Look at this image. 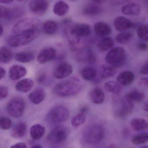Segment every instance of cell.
<instances>
[{
    "label": "cell",
    "instance_id": "50",
    "mask_svg": "<svg viewBox=\"0 0 148 148\" xmlns=\"http://www.w3.org/2000/svg\"><path fill=\"white\" fill-rule=\"evenodd\" d=\"M91 2L99 5L103 4L105 2H106V1H103V0H99V1H91Z\"/></svg>",
    "mask_w": 148,
    "mask_h": 148
},
{
    "label": "cell",
    "instance_id": "29",
    "mask_svg": "<svg viewBox=\"0 0 148 148\" xmlns=\"http://www.w3.org/2000/svg\"><path fill=\"white\" fill-rule=\"evenodd\" d=\"M115 43L114 40L110 37L103 38L98 43L97 48L101 52L106 51L112 50L114 47Z\"/></svg>",
    "mask_w": 148,
    "mask_h": 148
},
{
    "label": "cell",
    "instance_id": "4",
    "mask_svg": "<svg viewBox=\"0 0 148 148\" xmlns=\"http://www.w3.org/2000/svg\"><path fill=\"white\" fill-rule=\"evenodd\" d=\"M126 54L124 49L116 47L111 50L106 56L107 63L114 67H119L124 64Z\"/></svg>",
    "mask_w": 148,
    "mask_h": 148
},
{
    "label": "cell",
    "instance_id": "27",
    "mask_svg": "<svg viewBox=\"0 0 148 148\" xmlns=\"http://www.w3.org/2000/svg\"><path fill=\"white\" fill-rule=\"evenodd\" d=\"M58 28L57 22L53 20L45 21L42 25V31L45 34L52 35L56 33Z\"/></svg>",
    "mask_w": 148,
    "mask_h": 148
},
{
    "label": "cell",
    "instance_id": "26",
    "mask_svg": "<svg viewBox=\"0 0 148 148\" xmlns=\"http://www.w3.org/2000/svg\"><path fill=\"white\" fill-rule=\"evenodd\" d=\"M34 53L31 51H22L17 53L15 59L18 62L22 63H29L34 59Z\"/></svg>",
    "mask_w": 148,
    "mask_h": 148
},
{
    "label": "cell",
    "instance_id": "54",
    "mask_svg": "<svg viewBox=\"0 0 148 148\" xmlns=\"http://www.w3.org/2000/svg\"><path fill=\"white\" fill-rule=\"evenodd\" d=\"M31 148H43V147L40 145H35L32 146Z\"/></svg>",
    "mask_w": 148,
    "mask_h": 148
},
{
    "label": "cell",
    "instance_id": "36",
    "mask_svg": "<svg viewBox=\"0 0 148 148\" xmlns=\"http://www.w3.org/2000/svg\"><path fill=\"white\" fill-rule=\"evenodd\" d=\"M126 96L133 102H140L145 97L144 93L137 89L132 90L126 94Z\"/></svg>",
    "mask_w": 148,
    "mask_h": 148
},
{
    "label": "cell",
    "instance_id": "8",
    "mask_svg": "<svg viewBox=\"0 0 148 148\" xmlns=\"http://www.w3.org/2000/svg\"><path fill=\"white\" fill-rule=\"evenodd\" d=\"M68 28L67 36H71L80 39L83 37H87L90 35L91 29L90 25L86 23H77L70 26Z\"/></svg>",
    "mask_w": 148,
    "mask_h": 148
},
{
    "label": "cell",
    "instance_id": "41",
    "mask_svg": "<svg viewBox=\"0 0 148 148\" xmlns=\"http://www.w3.org/2000/svg\"><path fill=\"white\" fill-rule=\"evenodd\" d=\"M12 121L7 116H1L0 119V127L3 130H8L12 126Z\"/></svg>",
    "mask_w": 148,
    "mask_h": 148
},
{
    "label": "cell",
    "instance_id": "43",
    "mask_svg": "<svg viewBox=\"0 0 148 148\" xmlns=\"http://www.w3.org/2000/svg\"><path fill=\"white\" fill-rule=\"evenodd\" d=\"M140 73L143 75H148V61L142 66L140 69Z\"/></svg>",
    "mask_w": 148,
    "mask_h": 148
},
{
    "label": "cell",
    "instance_id": "51",
    "mask_svg": "<svg viewBox=\"0 0 148 148\" xmlns=\"http://www.w3.org/2000/svg\"><path fill=\"white\" fill-rule=\"evenodd\" d=\"M143 109L145 111L148 112V100L145 102L143 106Z\"/></svg>",
    "mask_w": 148,
    "mask_h": 148
},
{
    "label": "cell",
    "instance_id": "1",
    "mask_svg": "<svg viewBox=\"0 0 148 148\" xmlns=\"http://www.w3.org/2000/svg\"><path fill=\"white\" fill-rule=\"evenodd\" d=\"M82 86L80 81L77 78H72L58 83L53 86V93L61 97H71L78 94Z\"/></svg>",
    "mask_w": 148,
    "mask_h": 148
},
{
    "label": "cell",
    "instance_id": "25",
    "mask_svg": "<svg viewBox=\"0 0 148 148\" xmlns=\"http://www.w3.org/2000/svg\"><path fill=\"white\" fill-rule=\"evenodd\" d=\"M69 10V6L63 1H57L53 6V12L54 14L60 17L66 14Z\"/></svg>",
    "mask_w": 148,
    "mask_h": 148
},
{
    "label": "cell",
    "instance_id": "47",
    "mask_svg": "<svg viewBox=\"0 0 148 148\" xmlns=\"http://www.w3.org/2000/svg\"><path fill=\"white\" fill-rule=\"evenodd\" d=\"M46 79V76L45 74H41L37 78V81L40 84L44 83Z\"/></svg>",
    "mask_w": 148,
    "mask_h": 148
},
{
    "label": "cell",
    "instance_id": "31",
    "mask_svg": "<svg viewBox=\"0 0 148 148\" xmlns=\"http://www.w3.org/2000/svg\"><path fill=\"white\" fill-rule=\"evenodd\" d=\"M130 125L134 130L139 131L148 129V122L144 119L136 118L132 119Z\"/></svg>",
    "mask_w": 148,
    "mask_h": 148
},
{
    "label": "cell",
    "instance_id": "46",
    "mask_svg": "<svg viewBox=\"0 0 148 148\" xmlns=\"http://www.w3.org/2000/svg\"><path fill=\"white\" fill-rule=\"evenodd\" d=\"M10 148H27V147L25 143H19L13 145Z\"/></svg>",
    "mask_w": 148,
    "mask_h": 148
},
{
    "label": "cell",
    "instance_id": "21",
    "mask_svg": "<svg viewBox=\"0 0 148 148\" xmlns=\"http://www.w3.org/2000/svg\"><path fill=\"white\" fill-rule=\"evenodd\" d=\"M34 86V82L32 79L26 78L18 82L15 85L16 90L23 93L28 92L32 89Z\"/></svg>",
    "mask_w": 148,
    "mask_h": 148
},
{
    "label": "cell",
    "instance_id": "37",
    "mask_svg": "<svg viewBox=\"0 0 148 148\" xmlns=\"http://www.w3.org/2000/svg\"><path fill=\"white\" fill-rule=\"evenodd\" d=\"M133 34L130 32H124L119 34L116 37V41L119 44H126L133 37Z\"/></svg>",
    "mask_w": 148,
    "mask_h": 148
},
{
    "label": "cell",
    "instance_id": "49",
    "mask_svg": "<svg viewBox=\"0 0 148 148\" xmlns=\"http://www.w3.org/2000/svg\"><path fill=\"white\" fill-rule=\"evenodd\" d=\"M13 1L12 0H1L0 3L1 4H6V5H9L11 4L13 2Z\"/></svg>",
    "mask_w": 148,
    "mask_h": 148
},
{
    "label": "cell",
    "instance_id": "3",
    "mask_svg": "<svg viewBox=\"0 0 148 148\" xmlns=\"http://www.w3.org/2000/svg\"><path fill=\"white\" fill-rule=\"evenodd\" d=\"M104 136V129L103 126L99 124H93L87 126L84 130L82 138L86 143L95 145L103 140Z\"/></svg>",
    "mask_w": 148,
    "mask_h": 148
},
{
    "label": "cell",
    "instance_id": "48",
    "mask_svg": "<svg viewBox=\"0 0 148 148\" xmlns=\"http://www.w3.org/2000/svg\"><path fill=\"white\" fill-rule=\"evenodd\" d=\"M0 69H1V79L5 77L6 72L5 68H3L2 66H1Z\"/></svg>",
    "mask_w": 148,
    "mask_h": 148
},
{
    "label": "cell",
    "instance_id": "7",
    "mask_svg": "<svg viewBox=\"0 0 148 148\" xmlns=\"http://www.w3.org/2000/svg\"><path fill=\"white\" fill-rule=\"evenodd\" d=\"M25 104L21 98H13L10 100L7 106V111L10 116L14 118L20 117L24 113Z\"/></svg>",
    "mask_w": 148,
    "mask_h": 148
},
{
    "label": "cell",
    "instance_id": "40",
    "mask_svg": "<svg viewBox=\"0 0 148 148\" xmlns=\"http://www.w3.org/2000/svg\"><path fill=\"white\" fill-rule=\"evenodd\" d=\"M138 38L145 41H148V25H142L139 26L137 30Z\"/></svg>",
    "mask_w": 148,
    "mask_h": 148
},
{
    "label": "cell",
    "instance_id": "10",
    "mask_svg": "<svg viewBox=\"0 0 148 148\" xmlns=\"http://www.w3.org/2000/svg\"><path fill=\"white\" fill-rule=\"evenodd\" d=\"M23 14V10L19 7L8 8L1 6L0 7L1 18L8 21L16 19Z\"/></svg>",
    "mask_w": 148,
    "mask_h": 148
},
{
    "label": "cell",
    "instance_id": "57",
    "mask_svg": "<svg viewBox=\"0 0 148 148\" xmlns=\"http://www.w3.org/2000/svg\"><path fill=\"white\" fill-rule=\"evenodd\" d=\"M59 148V147H56V146H54V147H52V148Z\"/></svg>",
    "mask_w": 148,
    "mask_h": 148
},
{
    "label": "cell",
    "instance_id": "34",
    "mask_svg": "<svg viewBox=\"0 0 148 148\" xmlns=\"http://www.w3.org/2000/svg\"><path fill=\"white\" fill-rule=\"evenodd\" d=\"M12 58V53L11 50L6 47H2L0 50V60L2 64H8L11 61Z\"/></svg>",
    "mask_w": 148,
    "mask_h": 148
},
{
    "label": "cell",
    "instance_id": "38",
    "mask_svg": "<svg viewBox=\"0 0 148 148\" xmlns=\"http://www.w3.org/2000/svg\"><path fill=\"white\" fill-rule=\"evenodd\" d=\"M131 142L133 144H143L148 142V133L146 132L135 135L132 137Z\"/></svg>",
    "mask_w": 148,
    "mask_h": 148
},
{
    "label": "cell",
    "instance_id": "18",
    "mask_svg": "<svg viewBox=\"0 0 148 148\" xmlns=\"http://www.w3.org/2000/svg\"><path fill=\"white\" fill-rule=\"evenodd\" d=\"M135 77L131 71H126L120 73L117 77V81L121 86H127L132 84Z\"/></svg>",
    "mask_w": 148,
    "mask_h": 148
},
{
    "label": "cell",
    "instance_id": "11",
    "mask_svg": "<svg viewBox=\"0 0 148 148\" xmlns=\"http://www.w3.org/2000/svg\"><path fill=\"white\" fill-rule=\"evenodd\" d=\"M49 2L46 0H34L29 3V8L32 13L42 16L46 13L49 8Z\"/></svg>",
    "mask_w": 148,
    "mask_h": 148
},
{
    "label": "cell",
    "instance_id": "5",
    "mask_svg": "<svg viewBox=\"0 0 148 148\" xmlns=\"http://www.w3.org/2000/svg\"><path fill=\"white\" fill-rule=\"evenodd\" d=\"M40 21L36 18L27 17L17 21L12 27V32L13 34L20 33L32 29L38 28Z\"/></svg>",
    "mask_w": 148,
    "mask_h": 148
},
{
    "label": "cell",
    "instance_id": "39",
    "mask_svg": "<svg viewBox=\"0 0 148 148\" xmlns=\"http://www.w3.org/2000/svg\"><path fill=\"white\" fill-rule=\"evenodd\" d=\"M86 121V116L85 113L80 112L74 116L71 120V123L74 127H78L83 124Z\"/></svg>",
    "mask_w": 148,
    "mask_h": 148
},
{
    "label": "cell",
    "instance_id": "24",
    "mask_svg": "<svg viewBox=\"0 0 148 148\" xmlns=\"http://www.w3.org/2000/svg\"><path fill=\"white\" fill-rule=\"evenodd\" d=\"M30 132L31 137L33 139L39 140L44 136L45 132V129L43 125L37 124L31 127Z\"/></svg>",
    "mask_w": 148,
    "mask_h": 148
},
{
    "label": "cell",
    "instance_id": "28",
    "mask_svg": "<svg viewBox=\"0 0 148 148\" xmlns=\"http://www.w3.org/2000/svg\"><path fill=\"white\" fill-rule=\"evenodd\" d=\"M90 98L92 103L97 104L102 103L105 98L103 91L100 88H96L91 91Z\"/></svg>",
    "mask_w": 148,
    "mask_h": 148
},
{
    "label": "cell",
    "instance_id": "52",
    "mask_svg": "<svg viewBox=\"0 0 148 148\" xmlns=\"http://www.w3.org/2000/svg\"><path fill=\"white\" fill-rule=\"evenodd\" d=\"M87 110H88V108L87 107H83L80 110V112H82V113L85 114L86 112L87 111Z\"/></svg>",
    "mask_w": 148,
    "mask_h": 148
},
{
    "label": "cell",
    "instance_id": "30",
    "mask_svg": "<svg viewBox=\"0 0 148 148\" xmlns=\"http://www.w3.org/2000/svg\"><path fill=\"white\" fill-rule=\"evenodd\" d=\"M80 74L83 79L86 81H91L95 79L97 72L93 67L86 66L80 71Z\"/></svg>",
    "mask_w": 148,
    "mask_h": 148
},
{
    "label": "cell",
    "instance_id": "58",
    "mask_svg": "<svg viewBox=\"0 0 148 148\" xmlns=\"http://www.w3.org/2000/svg\"></svg>",
    "mask_w": 148,
    "mask_h": 148
},
{
    "label": "cell",
    "instance_id": "13",
    "mask_svg": "<svg viewBox=\"0 0 148 148\" xmlns=\"http://www.w3.org/2000/svg\"><path fill=\"white\" fill-rule=\"evenodd\" d=\"M76 58L77 60L84 63L92 64L96 61V56L90 47L81 48L78 50Z\"/></svg>",
    "mask_w": 148,
    "mask_h": 148
},
{
    "label": "cell",
    "instance_id": "45",
    "mask_svg": "<svg viewBox=\"0 0 148 148\" xmlns=\"http://www.w3.org/2000/svg\"><path fill=\"white\" fill-rule=\"evenodd\" d=\"M138 48L142 51H146L148 49V45L145 43H140L138 45Z\"/></svg>",
    "mask_w": 148,
    "mask_h": 148
},
{
    "label": "cell",
    "instance_id": "20",
    "mask_svg": "<svg viewBox=\"0 0 148 148\" xmlns=\"http://www.w3.org/2000/svg\"><path fill=\"white\" fill-rule=\"evenodd\" d=\"M121 12L123 14L130 16H136L140 14L141 8L138 4L130 2L122 7Z\"/></svg>",
    "mask_w": 148,
    "mask_h": 148
},
{
    "label": "cell",
    "instance_id": "6",
    "mask_svg": "<svg viewBox=\"0 0 148 148\" xmlns=\"http://www.w3.org/2000/svg\"><path fill=\"white\" fill-rule=\"evenodd\" d=\"M70 115L69 110L63 105L53 106L48 112L47 118L48 122L53 123H62L66 121Z\"/></svg>",
    "mask_w": 148,
    "mask_h": 148
},
{
    "label": "cell",
    "instance_id": "23",
    "mask_svg": "<svg viewBox=\"0 0 148 148\" xmlns=\"http://www.w3.org/2000/svg\"><path fill=\"white\" fill-rule=\"evenodd\" d=\"M45 92L42 88H38L34 90L28 95L30 101L35 104H38L43 102L45 98Z\"/></svg>",
    "mask_w": 148,
    "mask_h": 148
},
{
    "label": "cell",
    "instance_id": "16",
    "mask_svg": "<svg viewBox=\"0 0 148 148\" xmlns=\"http://www.w3.org/2000/svg\"><path fill=\"white\" fill-rule=\"evenodd\" d=\"M121 106L118 114L119 116L124 117L132 112L134 108V103L133 101L125 95L121 100Z\"/></svg>",
    "mask_w": 148,
    "mask_h": 148
},
{
    "label": "cell",
    "instance_id": "42",
    "mask_svg": "<svg viewBox=\"0 0 148 148\" xmlns=\"http://www.w3.org/2000/svg\"><path fill=\"white\" fill-rule=\"evenodd\" d=\"M8 88L5 86H0V99L1 100L5 99L8 96Z\"/></svg>",
    "mask_w": 148,
    "mask_h": 148
},
{
    "label": "cell",
    "instance_id": "44",
    "mask_svg": "<svg viewBox=\"0 0 148 148\" xmlns=\"http://www.w3.org/2000/svg\"><path fill=\"white\" fill-rule=\"evenodd\" d=\"M138 84L140 86L148 87V77L141 78L138 81Z\"/></svg>",
    "mask_w": 148,
    "mask_h": 148
},
{
    "label": "cell",
    "instance_id": "2",
    "mask_svg": "<svg viewBox=\"0 0 148 148\" xmlns=\"http://www.w3.org/2000/svg\"><path fill=\"white\" fill-rule=\"evenodd\" d=\"M40 33L39 28L22 32L10 36L7 42L10 46L18 47L26 45L37 38Z\"/></svg>",
    "mask_w": 148,
    "mask_h": 148
},
{
    "label": "cell",
    "instance_id": "12",
    "mask_svg": "<svg viewBox=\"0 0 148 148\" xmlns=\"http://www.w3.org/2000/svg\"><path fill=\"white\" fill-rule=\"evenodd\" d=\"M71 65L66 62H61L58 64L53 71V77L57 79H63L71 75L72 73Z\"/></svg>",
    "mask_w": 148,
    "mask_h": 148
},
{
    "label": "cell",
    "instance_id": "55",
    "mask_svg": "<svg viewBox=\"0 0 148 148\" xmlns=\"http://www.w3.org/2000/svg\"><path fill=\"white\" fill-rule=\"evenodd\" d=\"M115 145L113 144L110 145H109L108 147H107L106 148H115Z\"/></svg>",
    "mask_w": 148,
    "mask_h": 148
},
{
    "label": "cell",
    "instance_id": "17",
    "mask_svg": "<svg viewBox=\"0 0 148 148\" xmlns=\"http://www.w3.org/2000/svg\"><path fill=\"white\" fill-rule=\"evenodd\" d=\"M95 34L99 37H108L112 32L111 27L104 22H98L95 23L93 27Z\"/></svg>",
    "mask_w": 148,
    "mask_h": 148
},
{
    "label": "cell",
    "instance_id": "56",
    "mask_svg": "<svg viewBox=\"0 0 148 148\" xmlns=\"http://www.w3.org/2000/svg\"><path fill=\"white\" fill-rule=\"evenodd\" d=\"M140 148H148V145H143L141 146Z\"/></svg>",
    "mask_w": 148,
    "mask_h": 148
},
{
    "label": "cell",
    "instance_id": "32",
    "mask_svg": "<svg viewBox=\"0 0 148 148\" xmlns=\"http://www.w3.org/2000/svg\"><path fill=\"white\" fill-rule=\"evenodd\" d=\"M27 125L25 122H21L16 125L12 131V136L18 138L24 136L26 132Z\"/></svg>",
    "mask_w": 148,
    "mask_h": 148
},
{
    "label": "cell",
    "instance_id": "14",
    "mask_svg": "<svg viewBox=\"0 0 148 148\" xmlns=\"http://www.w3.org/2000/svg\"><path fill=\"white\" fill-rule=\"evenodd\" d=\"M56 56V51L52 47H46L41 50L37 56V60L40 64H45L54 59Z\"/></svg>",
    "mask_w": 148,
    "mask_h": 148
},
{
    "label": "cell",
    "instance_id": "53",
    "mask_svg": "<svg viewBox=\"0 0 148 148\" xmlns=\"http://www.w3.org/2000/svg\"><path fill=\"white\" fill-rule=\"evenodd\" d=\"M0 28H1V30H0V36H1V37L2 35H3V33H4V29H3V27L2 25H1Z\"/></svg>",
    "mask_w": 148,
    "mask_h": 148
},
{
    "label": "cell",
    "instance_id": "35",
    "mask_svg": "<svg viewBox=\"0 0 148 148\" xmlns=\"http://www.w3.org/2000/svg\"><path fill=\"white\" fill-rule=\"evenodd\" d=\"M105 89L108 92L117 94L122 90V88L118 82L115 81H108L104 84Z\"/></svg>",
    "mask_w": 148,
    "mask_h": 148
},
{
    "label": "cell",
    "instance_id": "19",
    "mask_svg": "<svg viewBox=\"0 0 148 148\" xmlns=\"http://www.w3.org/2000/svg\"><path fill=\"white\" fill-rule=\"evenodd\" d=\"M27 72V69L24 66L19 65H14L10 68L9 77L12 80H18L25 77Z\"/></svg>",
    "mask_w": 148,
    "mask_h": 148
},
{
    "label": "cell",
    "instance_id": "15",
    "mask_svg": "<svg viewBox=\"0 0 148 148\" xmlns=\"http://www.w3.org/2000/svg\"><path fill=\"white\" fill-rule=\"evenodd\" d=\"M113 25L116 31L124 32L132 27L133 23L123 16H118L113 21Z\"/></svg>",
    "mask_w": 148,
    "mask_h": 148
},
{
    "label": "cell",
    "instance_id": "33",
    "mask_svg": "<svg viewBox=\"0 0 148 148\" xmlns=\"http://www.w3.org/2000/svg\"><path fill=\"white\" fill-rule=\"evenodd\" d=\"M116 71L115 67L109 66H103L100 68L99 74L101 78L107 79L112 77L116 75Z\"/></svg>",
    "mask_w": 148,
    "mask_h": 148
},
{
    "label": "cell",
    "instance_id": "9",
    "mask_svg": "<svg viewBox=\"0 0 148 148\" xmlns=\"http://www.w3.org/2000/svg\"><path fill=\"white\" fill-rule=\"evenodd\" d=\"M68 133V130L65 126L57 125L52 130L48 135L47 138L50 143L58 144L66 140Z\"/></svg>",
    "mask_w": 148,
    "mask_h": 148
},
{
    "label": "cell",
    "instance_id": "22",
    "mask_svg": "<svg viewBox=\"0 0 148 148\" xmlns=\"http://www.w3.org/2000/svg\"><path fill=\"white\" fill-rule=\"evenodd\" d=\"M83 14L89 16H96L102 13L103 9L99 5L91 3L86 4L83 7Z\"/></svg>",
    "mask_w": 148,
    "mask_h": 148
}]
</instances>
